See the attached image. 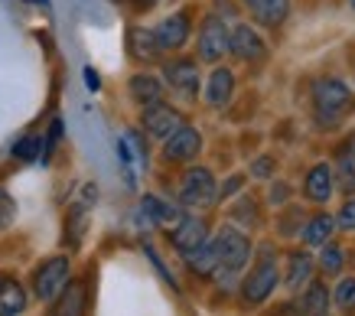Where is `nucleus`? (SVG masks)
<instances>
[{"label": "nucleus", "mask_w": 355, "mask_h": 316, "mask_svg": "<svg viewBox=\"0 0 355 316\" xmlns=\"http://www.w3.org/2000/svg\"><path fill=\"white\" fill-rule=\"evenodd\" d=\"M310 105L320 128H336L355 108V95L339 78H316L310 85Z\"/></svg>", "instance_id": "f257e3e1"}, {"label": "nucleus", "mask_w": 355, "mask_h": 316, "mask_svg": "<svg viewBox=\"0 0 355 316\" xmlns=\"http://www.w3.org/2000/svg\"><path fill=\"white\" fill-rule=\"evenodd\" d=\"M212 248H216V261H218L212 277L222 283H232L238 274H241V267L248 264V258H251V241H248V235H241L238 229L225 225V229L212 238Z\"/></svg>", "instance_id": "f03ea898"}, {"label": "nucleus", "mask_w": 355, "mask_h": 316, "mask_svg": "<svg viewBox=\"0 0 355 316\" xmlns=\"http://www.w3.org/2000/svg\"><path fill=\"white\" fill-rule=\"evenodd\" d=\"M274 287H277V261H274V251L264 248L261 251V261L251 267L245 281H241V297H245L248 304H264L270 294H274Z\"/></svg>", "instance_id": "7ed1b4c3"}, {"label": "nucleus", "mask_w": 355, "mask_h": 316, "mask_svg": "<svg viewBox=\"0 0 355 316\" xmlns=\"http://www.w3.org/2000/svg\"><path fill=\"white\" fill-rule=\"evenodd\" d=\"M218 196V186H216V176L209 173L205 166H193L186 170L183 183H180V202L189 209H202V206H212Z\"/></svg>", "instance_id": "20e7f679"}, {"label": "nucleus", "mask_w": 355, "mask_h": 316, "mask_svg": "<svg viewBox=\"0 0 355 316\" xmlns=\"http://www.w3.org/2000/svg\"><path fill=\"white\" fill-rule=\"evenodd\" d=\"M65 283H69V258H49L33 274V294L43 304H53Z\"/></svg>", "instance_id": "39448f33"}, {"label": "nucleus", "mask_w": 355, "mask_h": 316, "mask_svg": "<svg viewBox=\"0 0 355 316\" xmlns=\"http://www.w3.org/2000/svg\"><path fill=\"white\" fill-rule=\"evenodd\" d=\"M202 150V134L183 124L176 134H170L166 141H163V160L166 164H186V160H196Z\"/></svg>", "instance_id": "423d86ee"}, {"label": "nucleus", "mask_w": 355, "mask_h": 316, "mask_svg": "<svg viewBox=\"0 0 355 316\" xmlns=\"http://www.w3.org/2000/svg\"><path fill=\"white\" fill-rule=\"evenodd\" d=\"M228 53L238 55L241 62H258V59H264V55H268V46H264V40L258 36V30H254V26L238 23V26H232V30H228Z\"/></svg>", "instance_id": "0eeeda50"}, {"label": "nucleus", "mask_w": 355, "mask_h": 316, "mask_svg": "<svg viewBox=\"0 0 355 316\" xmlns=\"http://www.w3.org/2000/svg\"><path fill=\"white\" fill-rule=\"evenodd\" d=\"M222 55H228V26L218 17H209L199 30V59L205 62H218Z\"/></svg>", "instance_id": "6e6552de"}, {"label": "nucleus", "mask_w": 355, "mask_h": 316, "mask_svg": "<svg viewBox=\"0 0 355 316\" xmlns=\"http://www.w3.org/2000/svg\"><path fill=\"white\" fill-rule=\"evenodd\" d=\"M183 124H186L183 114H180L176 108H170V105H163V101L150 105V108H144V128H147V134L157 137V141H166V137L176 134Z\"/></svg>", "instance_id": "1a4fd4ad"}, {"label": "nucleus", "mask_w": 355, "mask_h": 316, "mask_svg": "<svg viewBox=\"0 0 355 316\" xmlns=\"http://www.w3.org/2000/svg\"><path fill=\"white\" fill-rule=\"evenodd\" d=\"M209 241V225H205V218L199 216H186L176 222V229H173V248L180 251V254H189L196 251L199 245Z\"/></svg>", "instance_id": "9d476101"}, {"label": "nucleus", "mask_w": 355, "mask_h": 316, "mask_svg": "<svg viewBox=\"0 0 355 316\" xmlns=\"http://www.w3.org/2000/svg\"><path fill=\"white\" fill-rule=\"evenodd\" d=\"M163 78L170 82V88H176L183 98H193L196 88H199V66L193 59H176L163 66Z\"/></svg>", "instance_id": "9b49d317"}, {"label": "nucleus", "mask_w": 355, "mask_h": 316, "mask_svg": "<svg viewBox=\"0 0 355 316\" xmlns=\"http://www.w3.org/2000/svg\"><path fill=\"white\" fill-rule=\"evenodd\" d=\"M153 36H157V46H160V49H183L186 40H189V13L186 10L170 13V17L153 30Z\"/></svg>", "instance_id": "f8f14e48"}, {"label": "nucleus", "mask_w": 355, "mask_h": 316, "mask_svg": "<svg viewBox=\"0 0 355 316\" xmlns=\"http://www.w3.org/2000/svg\"><path fill=\"white\" fill-rule=\"evenodd\" d=\"M85 300H88L85 283L69 281L53 300V313L49 316H85Z\"/></svg>", "instance_id": "ddd939ff"}, {"label": "nucleus", "mask_w": 355, "mask_h": 316, "mask_svg": "<svg viewBox=\"0 0 355 316\" xmlns=\"http://www.w3.org/2000/svg\"><path fill=\"white\" fill-rule=\"evenodd\" d=\"M232 91H235V76H232V69H225V66L212 69V76L205 82V101H209L212 108H225L228 101H232Z\"/></svg>", "instance_id": "4468645a"}, {"label": "nucleus", "mask_w": 355, "mask_h": 316, "mask_svg": "<svg viewBox=\"0 0 355 316\" xmlns=\"http://www.w3.org/2000/svg\"><path fill=\"white\" fill-rule=\"evenodd\" d=\"M245 3L254 13V20L264 26H280L291 13V0H245Z\"/></svg>", "instance_id": "2eb2a0df"}, {"label": "nucleus", "mask_w": 355, "mask_h": 316, "mask_svg": "<svg viewBox=\"0 0 355 316\" xmlns=\"http://www.w3.org/2000/svg\"><path fill=\"white\" fill-rule=\"evenodd\" d=\"M336 179H333V170L326 164H320V166H313L310 173H306V196L313 199V202H329V196H333V189H336Z\"/></svg>", "instance_id": "dca6fc26"}, {"label": "nucleus", "mask_w": 355, "mask_h": 316, "mask_svg": "<svg viewBox=\"0 0 355 316\" xmlns=\"http://www.w3.org/2000/svg\"><path fill=\"white\" fill-rule=\"evenodd\" d=\"M26 310V290L13 277H0V316H20Z\"/></svg>", "instance_id": "f3484780"}, {"label": "nucleus", "mask_w": 355, "mask_h": 316, "mask_svg": "<svg viewBox=\"0 0 355 316\" xmlns=\"http://www.w3.org/2000/svg\"><path fill=\"white\" fill-rule=\"evenodd\" d=\"M130 95H134V101L137 105H144V108H150V105H157V101H163V82L153 76H134L130 78Z\"/></svg>", "instance_id": "a211bd4d"}, {"label": "nucleus", "mask_w": 355, "mask_h": 316, "mask_svg": "<svg viewBox=\"0 0 355 316\" xmlns=\"http://www.w3.org/2000/svg\"><path fill=\"white\" fill-rule=\"evenodd\" d=\"M186 267H189L193 274H199V277H212L216 267H218L212 241H205V245H199L196 251H189V254H186Z\"/></svg>", "instance_id": "6ab92c4d"}, {"label": "nucleus", "mask_w": 355, "mask_h": 316, "mask_svg": "<svg viewBox=\"0 0 355 316\" xmlns=\"http://www.w3.org/2000/svg\"><path fill=\"white\" fill-rule=\"evenodd\" d=\"M300 310L306 316H326V310H329V290H326V283H320V281L306 283V294H303V300H300Z\"/></svg>", "instance_id": "aec40b11"}, {"label": "nucleus", "mask_w": 355, "mask_h": 316, "mask_svg": "<svg viewBox=\"0 0 355 316\" xmlns=\"http://www.w3.org/2000/svg\"><path fill=\"white\" fill-rule=\"evenodd\" d=\"M333 229H336V218L326 216V212H320V216H313L310 222H306V229H303V241L323 248L326 241L333 238Z\"/></svg>", "instance_id": "412c9836"}, {"label": "nucleus", "mask_w": 355, "mask_h": 316, "mask_svg": "<svg viewBox=\"0 0 355 316\" xmlns=\"http://www.w3.org/2000/svg\"><path fill=\"white\" fill-rule=\"evenodd\" d=\"M130 53L137 55V59H144V62H153V59H157L163 49L157 46V36H153V30H144V26H137V30L130 33Z\"/></svg>", "instance_id": "4be33fe9"}, {"label": "nucleus", "mask_w": 355, "mask_h": 316, "mask_svg": "<svg viewBox=\"0 0 355 316\" xmlns=\"http://www.w3.org/2000/svg\"><path fill=\"white\" fill-rule=\"evenodd\" d=\"M140 212L150 218L153 225H170V222H180V212H176L173 206H166V202H163V199H157V196H144Z\"/></svg>", "instance_id": "5701e85b"}, {"label": "nucleus", "mask_w": 355, "mask_h": 316, "mask_svg": "<svg viewBox=\"0 0 355 316\" xmlns=\"http://www.w3.org/2000/svg\"><path fill=\"white\" fill-rule=\"evenodd\" d=\"M313 277V258L310 254H293L291 258V271H287V287L291 290H300L306 287Z\"/></svg>", "instance_id": "b1692460"}, {"label": "nucleus", "mask_w": 355, "mask_h": 316, "mask_svg": "<svg viewBox=\"0 0 355 316\" xmlns=\"http://www.w3.org/2000/svg\"><path fill=\"white\" fill-rule=\"evenodd\" d=\"M13 157L23 160V164L43 160V137H40V134H26V137H20V141L13 143Z\"/></svg>", "instance_id": "393cba45"}, {"label": "nucleus", "mask_w": 355, "mask_h": 316, "mask_svg": "<svg viewBox=\"0 0 355 316\" xmlns=\"http://www.w3.org/2000/svg\"><path fill=\"white\" fill-rule=\"evenodd\" d=\"M85 218H88V209L82 206V202H78V206H72V212H69V222H65V231H69V241H72V245H82Z\"/></svg>", "instance_id": "a878e982"}, {"label": "nucleus", "mask_w": 355, "mask_h": 316, "mask_svg": "<svg viewBox=\"0 0 355 316\" xmlns=\"http://www.w3.org/2000/svg\"><path fill=\"white\" fill-rule=\"evenodd\" d=\"M343 264H345V251L326 241V245H323V254H320V267H323L326 274H339V271H343Z\"/></svg>", "instance_id": "bb28decb"}, {"label": "nucleus", "mask_w": 355, "mask_h": 316, "mask_svg": "<svg viewBox=\"0 0 355 316\" xmlns=\"http://www.w3.org/2000/svg\"><path fill=\"white\" fill-rule=\"evenodd\" d=\"M333 179H339V189H343V193H349V196L355 193V164L349 157L339 160V170L333 173Z\"/></svg>", "instance_id": "cd10ccee"}, {"label": "nucleus", "mask_w": 355, "mask_h": 316, "mask_svg": "<svg viewBox=\"0 0 355 316\" xmlns=\"http://www.w3.org/2000/svg\"><path fill=\"white\" fill-rule=\"evenodd\" d=\"M336 304H339V310H355V277H345L339 287H336Z\"/></svg>", "instance_id": "c85d7f7f"}, {"label": "nucleus", "mask_w": 355, "mask_h": 316, "mask_svg": "<svg viewBox=\"0 0 355 316\" xmlns=\"http://www.w3.org/2000/svg\"><path fill=\"white\" fill-rule=\"evenodd\" d=\"M13 218H17V202H13V199L7 196L3 189H0V231L10 229Z\"/></svg>", "instance_id": "c756f323"}, {"label": "nucleus", "mask_w": 355, "mask_h": 316, "mask_svg": "<svg viewBox=\"0 0 355 316\" xmlns=\"http://www.w3.org/2000/svg\"><path fill=\"white\" fill-rule=\"evenodd\" d=\"M343 229H355V199H349L343 209H339V218H336Z\"/></svg>", "instance_id": "7c9ffc66"}, {"label": "nucleus", "mask_w": 355, "mask_h": 316, "mask_svg": "<svg viewBox=\"0 0 355 316\" xmlns=\"http://www.w3.org/2000/svg\"><path fill=\"white\" fill-rule=\"evenodd\" d=\"M85 85L92 88V91H98V85H101V82H98V72H95V69H85Z\"/></svg>", "instance_id": "2f4dec72"}, {"label": "nucleus", "mask_w": 355, "mask_h": 316, "mask_svg": "<svg viewBox=\"0 0 355 316\" xmlns=\"http://www.w3.org/2000/svg\"><path fill=\"white\" fill-rule=\"evenodd\" d=\"M254 173H258V176H268L270 173V160H258V164H254Z\"/></svg>", "instance_id": "473e14b6"}, {"label": "nucleus", "mask_w": 355, "mask_h": 316, "mask_svg": "<svg viewBox=\"0 0 355 316\" xmlns=\"http://www.w3.org/2000/svg\"><path fill=\"white\" fill-rule=\"evenodd\" d=\"M130 3H134V7H140V10H150L157 0H130Z\"/></svg>", "instance_id": "72a5a7b5"}, {"label": "nucleus", "mask_w": 355, "mask_h": 316, "mask_svg": "<svg viewBox=\"0 0 355 316\" xmlns=\"http://www.w3.org/2000/svg\"><path fill=\"white\" fill-rule=\"evenodd\" d=\"M30 3H40V7H46V3H49V0H30Z\"/></svg>", "instance_id": "f704fd0d"}, {"label": "nucleus", "mask_w": 355, "mask_h": 316, "mask_svg": "<svg viewBox=\"0 0 355 316\" xmlns=\"http://www.w3.org/2000/svg\"><path fill=\"white\" fill-rule=\"evenodd\" d=\"M352 7H355V0H352Z\"/></svg>", "instance_id": "c9c22d12"}]
</instances>
